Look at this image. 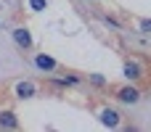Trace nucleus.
I'll list each match as a JSON object with an SVG mask.
<instances>
[{"instance_id": "1a4fd4ad", "label": "nucleus", "mask_w": 151, "mask_h": 132, "mask_svg": "<svg viewBox=\"0 0 151 132\" xmlns=\"http://www.w3.org/2000/svg\"><path fill=\"white\" fill-rule=\"evenodd\" d=\"M29 5H32V11H42L45 8V0H29Z\"/></svg>"}, {"instance_id": "f257e3e1", "label": "nucleus", "mask_w": 151, "mask_h": 132, "mask_svg": "<svg viewBox=\"0 0 151 132\" xmlns=\"http://www.w3.org/2000/svg\"><path fill=\"white\" fill-rule=\"evenodd\" d=\"M117 98H119L122 103H138V101H141V90L133 87V85H125V87L117 90Z\"/></svg>"}, {"instance_id": "20e7f679", "label": "nucleus", "mask_w": 151, "mask_h": 132, "mask_svg": "<svg viewBox=\"0 0 151 132\" xmlns=\"http://www.w3.org/2000/svg\"><path fill=\"white\" fill-rule=\"evenodd\" d=\"M32 95H37V87L32 85V82H19L16 85V98H32Z\"/></svg>"}, {"instance_id": "7ed1b4c3", "label": "nucleus", "mask_w": 151, "mask_h": 132, "mask_svg": "<svg viewBox=\"0 0 151 132\" xmlns=\"http://www.w3.org/2000/svg\"><path fill=\"white\" fill-rule=\"evenodd\" d=\"M122 74H125L127 79H141V77H143V69H141L135 61H127V64L122 66Z\"/></svg>"}, {"instance_id": "0eeeda50", "label": "nucleus", "mask_w": 151, "mask_h": 132, "mask_svg": "<svg viewBox=\"0 0 151 132\" xmlns=\"http://www.w3.org/2000/svg\"><path fill=\"white\" fill-rule=\"evenodd\" d=\"M35 64H37V69H42V71H56V61H53L50 56H42V53H40V56L35 58Z\"/></svg>"}, {"instance_id": "f03ea898", "label": "nucleus", "mask_w": 151, "mask_h": 132, "mask_svg": "<svg viewBox=\"0 0 151 132\" xmlns=\"http://www.w3.org/2000/svg\"><path fill=\"white\" fill-rule=\"evenodd\" d=\"M13 40H16V45H19V48H32V34H29V29H27V26L13 29Z\"/></svg>"}, {"instance_id": "423d86ee", "label": "nucleus", "mask_w": 151, "mask_h": 132, "mask_svg": "<svg viewBox=\"0 0 151 132\" xmlns=\"http://www.w3.org/2000/svg\"><path fill=\"white\" fill-rule=\"evenodd\" d=\"M101 122H104L106 127H117V124H119V114H117L114 108H104V111H101Z\"/></svg>"}, {"instance_id": "6e6552de", "label": "nucleus", "mask_w": 151, "mask_h": 132, "mask_svg": "<svg viewBox=\"0 0 151 132\" xmlns=\"http://www.w3.org/2000/svg\"><path fill=\"white\" fill-rule=\"evenodd\" d=\"M88 79H90V82H93V85H106V79H104V77H101V74H90V77H88Z\"/></svg>"}, {"instance_id": "39448f33", "label": "nucleus", "mask_w": 151, "mask_h": 132, "mask_svg": "<svg viewBox=\"0 0 151 132\" xmlns=\"http://www.w3.org/2000/svg\"><path fill=\"white\" fill-rule=\"evenodd\" d=\"M0 127H3V130H16V127H19L16 114H13V111H3V114H0Z\"/></svg>"}, {"instance_id": "9d476101", "label": "nucleus", "mask_w": 151, "mask_h": 132, "mask_svg": "<svg viewBox=\"0 0 151 132\" xmlns=\"http://www.w3.org/2000/svg\"><path fill=\"white\" fill-rule=\"evenodd\" d=\"M141 32H143V34H149V32H151V21H149V19L141 21Z\"/></svg>"}]
</instances>
